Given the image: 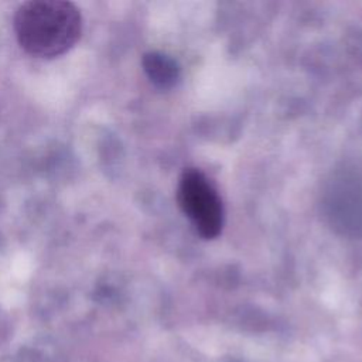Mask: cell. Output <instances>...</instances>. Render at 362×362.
<instances>
[{"mask_svg": "<svg viewBox=\"0 0 362 362\" xmlns=\"http://www.w3.org/2000/svg\"><path fill=\"white\" fill-rule=\"evenodd\" d=\"M82 14L64 0H31L14 14V33L20 47L37 58H55L81 38Z\"/></svg>", "mask_w": 362, "mask_h": 362, "instance_id": "obj_1", "label": "cell"}, {"mask_svg": "<svg viewBox=\"0 0 362 362\" xmlns=\"http://www.w3.org/2000/svg\"><path fill=\"white\" fill-rule=\"evenodd\" d=\"M177 198L181 209L202 238L214 239L219 235L223 225L222 201L201 171L189 168L182 173Z\"/></svg>", "mask_w": 362, "mask_h": 362, "instance_id": "obj_2", "label": "cell"}, {"mask_svg": "<svg viewBox=\"0 0 362 362\" xmlns=\"http://www.w3.org/2000/svg\"><path fill=\"white\" fill-rule=\"evenodd\" d=\"M143 66L150 81L160 88L173 86L180 75L177 62L168 55L160 52L146 54L143 58Z\"/></svg>", "mask_w": 362, "mask_h": 362, "instance_id": "obj_3", "label": "cell"}]
</instances>
